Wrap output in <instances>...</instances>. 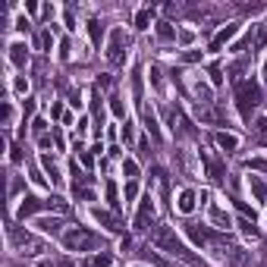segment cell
<instances>
[{"label": "cell", "instance_id": "41", "mask_svg": "<svg viewBox=\"0 0 267 267\" xmlns=\"http://www.w3.org/2000/svg\"><path fill=\"white\" fill-rule=\"evenodd\" d=\"M57 267H73V261H69V258H63V261H57Z\"/></svg>", "mask_w": 267, "mask_h": 267}, {"label": "cell", "instance_id": "40", "mask_svg": "<svg viewBox=\"0 0 267 267\" xmlns=\"http://www.w3.org/2000/svg\"><path fill=\"white\" fill-rule=\"evenodd\" d=\"M258 44H267V25H261V32H258Z\"/></svg>", "mask_w": 267, "mask_h": 267}, {"label": "cell", "instance_id": "19", "mask_svg": "<svg viewBox=\"0 0 267 267\" xmlns=\"http://www.w3.org/2000/svg\"><path fill=\"white\" fill-rule=\"evenodd\" d=\"M110 264H113V258L107 255V252H101V255H92V258L85 261V267H110Z\"/></svg>", "mask_w": 267, "mask_h": 267}, {"label": "cell", "instance_id": "14", "mask_svg": "<svg viewBox=\"0 0 267 267\" xmlns=\"http://www.w3.org/2000/svg\"><path fill=\"white\" fill-rule=\"evenodd\" d=\"M248 186H252L255 198L264 204V201H267V186H264V180H261V176H248Z\"/></svg>", "mask_w": 267, "mask_h": 267}, {"label": "cell", "instance_id": "9", "mask_svg": "<svg viewBox=\"0 0 267 267\" xmlns=\"http://www.w3.org/2000/svg\"><path fill=\"white\" fill-rule=\"evenodd\" d=\"M201 164L207 167V176H211L214 183H223V180H226V167L220 164L217 157H207V154H201Z\"/></svg>", "mask_w": 267, "mask_h": 267}, {"label": "cell", "instance_id": "30", "mask_svg": "<svg viewBox=\"0 0 267 267\" xmlns=\"http://www.w3.org/2000/svg\"><path fill=\"white\" fill-rule=\"evenodd\" d=\"M211 82H214V85H220V82H223V69H220L217 63L211 66Z\"/></svg>", "mask_w": 267, "mask_h": 267}, {"label": "cell", "instance_id": "23", "mask_svg": "<svg viewBox=\"0 0 267 267\" xmlns=\"http://www.w3.org/2000/svg\"><path fill=\"white\" fill-rule=\"evenodd\" d=\"M239 226H242V233H245L248 239H258V236H261V233H258V226H255V220H248V217H242Z\"/></svg>", "mask_w": 267, "mask_h": 267}, {"label": "cell", "instance_id": "25", "mask_svg": "<svg viewBox=\"0 0 267 267\" xmlns=\"http://www.w3.org/2000/svg\"><path fill=\"white\" fill-rule=\"evenodd\" d=\"M151 16H154L151 10H141V13L135 16V28H148V22H151Z\"/></svg>", "mask_w": 267, "mask_h": 267}, {"label": "cell", "instance_id": "42", "mask_svg": "<svg viewBox=\"0 0 267 267\" xmlns=\"http://www.w3.org/2000/svg\"><path fill=\"white\" fill-rule=\"evenodd\" d=\"M264 85H267V66H264Z\"/></svg>", "mask_w": 267, "mask_h": 267}, {"label": "cell", "instance_id": "21", "mask_svg": "<svg viewBox=\"0 0 267 267\" xmlns=\"http://www.w3.org/2000/svg\"><path fill=\"white\" fill-rule=\"evenodd\" d=\"M157 38H160V41H176L173 25H170V22H157Z\"/></svg>", "mask_w": 267, "mask_h": 267}, {"label": "cell", "instance_id": "43", "mask_svg": "<svg viewBox=\"0 0 267 267\" xmlns=\"http://www.w3.org/2000/svg\"><path fill=\"white\" fill-rule=\"evenodd\" d=\"M38 267H47V264H44V261H41V264H38Z\"/></svg>", "mask_w": 267, "mask_h": 267}, {"label": "cell", "instance_id": "37", "mask_svg": "<svg viewBox=\"0 0 267 267\" xmlns=\"http://www.w3.org/2000/svg\"><path fill=\"white\" fill-rule=\"evenodd\" d=\"M25 88H28V82H25V79L19 76V79H16V92H19V95H22V92H25Z\"/></svg>", "mask_w": 267, "mask_h": 267}, {"label": "cell", "instance_id": "31", "mask_svg": "<svg viewBox=\"0 0 267 267\" xmlns=\"http://www.w3.org/2000/svg\"><path fill=\"white\" fill-rule=\"evenodd\" d=\"M183 60H186V63H198V60H201V53H198V50H186V53H183Z\"/></svg>", "mask_w": 267, "mask_h": 267}, {"label": "cell", "instance_id": "7", "mask_svg": "<svg viewBox=\"0 0 267 267\" xmlns=\"http://www.w3.org/2000/svg\"><path fill=\"white\" fill-rule=\"evenodd\" d=\"M151 217H154V201H151V195H145L141 204H138V214H135V229H138V233H145V229H148Z\"/></svg>", "mask_w": 267, "mask_h": 267}, {"label": "cell", "instance_id": "24", "mask_svg": "<svg viewBox=\"0 0 267 267\" xmlns=\"http://www.w3.org/2000/svg\"><path fill=\"white\" fill-rule=\"evenodd\" d=\"M195 95H198L201 104H211V88H207L204 82H195Z\"/></svg>", "mask_w": 267, "mask_h": 267}, {"label": "cell", "instance_id": "35", "mask_svg": "<svg viewBox=\"0 0 267 267\" xmlns=\"http://www.w3.org/2000/svg\"><path fill=\"white\" fill-rule=\"evenodd\" d=\"M60 60H69V41L60 44Z\"/></svg>", "mask_w": 267, "mask_h": 267}, {"label": "cell", "instance_id": "1", "mask_svg": "<svg viewBox=\"0 0 267 267\" xmlns=\"http://www.w3.org/2000/svg\"><path fill=\"white\" fill-rule=\"evenodd\" d=\"M151 242L157 245V248H164V252H170V255H176V258H183V261H189L192 267H204V261L201 258H195L189 248L176 239V233H173V226H157L154 233H151Z\"/></svg>", "mask_w": 267, "mask_h": 267}, {"label": "cell", "instance_id": "5", "mask_svg": "<svg viewBox=\"0 0 267 267\" xmlns=\"http://www.w3.org/2000/svg\"><path fill=\"white\" fill-rule=\"evenodd\" d=\"M69 173H73V192H76V198H82V201H92L95 198V192L92 189H88V176L73 164V167H69Z\"/></svg>", "mask_w": 267, "mask_h": 267}, {"label": "cell", "instance_id": "10", "mask_svg": "<svg viewBox=\"0 0 267 267\" xmlns=\"http://www.w3.org/2000/svg\"><path fill=\"white\" fill-rule=\"evenodd\" d=\"M236 32H239V25H236V22L223 25V28H220V32H217V35L211 38V50H220V47H223V44H226V41H229V38L236 35Z\"/></svg>", "mask_w": 267, "mask_h": 267}, {"label": "cell", "instance_id": "29", "mask_svg": "<svg viewBox=\"0 0 267 267\" xmlns=\"http://www.w3.org/2000/svg\"><path fill=\"white\" fill-rule=\"evenodd\" d=\"M110 110H113V113H116L120 120L126 116V110H123V101H120V98H110Z\"/></svg>", "mask_w": 267, "mask_h": 267}, {"label": "cell", "instance_id": "8", "mask_svg": "<svg viewBox=\"0 0 267 267\" xmlns=\"http://www.w3.org/2000/svg\"><path fill=\"white\" fill-rule=\"evenodd\" d=\"M92 214H95V220H98V223H101V226L107 229V233H120V229H123V223H120V217H113V214H110V211H101V207H95Z\"/></svg>", "mask_w": 267, "mask_h": 267}, {"label": "cell", "instance_id": "33", "mask_svg": "<svg viewBox=\"0 0 267 267\" xmlns=\"http://www.w3.org/2000/svg\"><path fill=\"white\" fill-rule=\"evenodd\" d=\"M32 183H35V186H47V183H44V176H41L38 170H32Z\"/></svg>", "mask_w": 267, "mask_h": 267}, {"label": "cell", "instance_id": "22", "mask_svg": "<svg viewBox=\"0 0 267 267\" xmlns=\"http://www.w3.org/2000/svg\"><path fill=\"white\" fill-rule=\"evenodd\" d=\"M88 35H92V44H101V38H104V25H101L98 19H92V22H88Z\"/></svg>", "mask_w": 267, "mask_h": 267}, {"label": "cell", "instance_id": "3", "mask_svg": "<svg viewBox=\"0 0 267 267\" xmlns=\"http://www.w3.org/2000/svg\"><path fill=\"white\" fill-rule=\"evenodd\" d=\"M101 239L92 233V229H85V226H73L69 233L63 236V245L69 248V252H88V248H95Z\"/></svg>", "mask_w": 267, "mask_h": 267}, {"label": "cell", "instance_id": "16", "mask_svg": "<svg viewBox=\"0 0 267 267\" xmlns=\"http://www.w3.org/2000/svg\"><path fill=\"white\" fill-rule=\"evenodd\" d=\"M195 201H198V195H195L192 189H186V192L180 195V211H183V214H192V211H195Z\"/></svg>", "mask_w": 267, "mask_h": 267}, {"label": "cell", "instance_id": "6", "mask_svg": "<svg viewBox=\"0 0 267 267\" xmlns=\"http://www.w3.org/2000/svg\"><path fill=\"white\" fill-rule=\"evenodd\" d=\"M123 41H126V32L123 28H113V35H110V44H107V60L110 63H123L126 57H123Z\"/></svg>", "mask_w": 267, "mask_h": 267}, {"label": "cell", "instance_id": "11", "mask_svg": "<svg viewBox=\"0 0 267 267\" xmlns=\"http://www.w3.org/2000/svg\"><path fill=\"white\" fill-rule=\"evenodd\" d=\"M41 207H47V201H38V198H22V204H19V217H32V214H38Z\"/></svg>", "mask_w": 267, "mask_h": 267}, {"label": "cell", "instance_id": "12", "mask_svg": "<svg viewBox=\"0 0 267 267\" xmlns=\"http://www.w3.org/2000/svg\"><path fill=\"white\" fill-rule=\"evenodd\" d=\"M60 226H63L60 217H41L38 220V229L41 233H50V236H60Z\"/></svg>", "mask_w": 267, "mask_h": 267}, {"label": "cell", "instance_id": "28", "mask_svg": "<svg viewBox=\"0 0 267 267\" xmlns=\"http://www.w3.org/2000/svg\"><path fill=\"white\" fill-rule=\"evenodd\" d=\"M123 173H126L129 180H135V176H138V164H135V160H123Z\"/></svg>", "mask_w": 267, "mask_h": 267}, {"label": "cell", "instance_id": "36", "mask_svg": "<svg viewBox=\"0 0 267 267\" xmlns=\"http://www.w3.org/2000/svg\"><path fill=\"white\" fill-rule=\"evenodd\" d=\"M135 195H138V186L129 183V186H126V198H135Z\"/></svg>", "mask_w": 267, "mask_h": 267}, {"label": "cell", "instance_id": "15", "mask_svg": "<svg viewBox=\"0 0 267 267\" xmlns=\"http://www.w3.org/2000/svg\"><path fill=\"white\" fill-rule=\"evenodd\" d=\"M141 120H145V129H148V132L160 141V126H157V120H154V113L148 110V107H141Z\"/></svg>", "mask_w": 267, "mask_h": 267}, {"label": "cell", "instance_id": "17", "mask_svg": "<svg viewBox=\"0 0 267 267\" xmlns=\"http://www.w3.org/2000/svg\"><path fill=\"white\" fill-rule=\"evenodd\" d=\"M41 167L50 173V180H53V183H60V167H57V160H53L50 154H44V157H41Z\"/></svg>", "mask_w": 267, "mask_h": 267}, {"label": "cell", "instance_id": "26", "mask_svg": "<svg viewBox=\"0 0 267 267\" xmlns=\"http://www.w3.org/2000/svg\"><path fill=\"white\" fill-rule=\"evenodd\" d=\"M107 204H110L113 211L120 207V198H116V186H113V183H107Z\"/></svg>", "mask_w": 267, "mask_h": 267}, {"label": "cell", "instance_id": "32", "mask_svg": "<svg viewBox=\"0 0 267 267\" xmlns=\"http://www.w3.org/2000/svg\"><path fill=\"white\" fill-rule=\"evenodd\" d=\"M151 82H154V88H164V82H160V69H157V66H151Z\"/></svg>", "mask_w": 267, "mask_h": 267}, {"label": "cell", "instance_id": "2", "mask_svg": "<svg viewBox=\"0 0 267 267\" xmlns=\"http://www.w3.org/2000/svg\"><path fill=\"white\" fill-rule=\"evenodd\" d=\"M236 104H239V113L242 120H252L255 107L261 104V88L255 79H245V82H236Z\"/></svg>", "mask_w": 267, "mask_h": 267}, {"label": "cell", "instance_id": "27", "mask_svg": "<svg viewBox=\"0 0 267 267\" xmlns=\"http://www.w3.org/2000/svg\"><path fill=\"white\" fill-rule=\"evenodd\" d=\"M167 123H170V129L176 132V129H183V116L176 113V110H167Z\"/></svg>", "mask_w": 267, "mask_h": 267}, {"label": "cell", "instance_id": "34", "mask_svg": "<svg viewBox=\"0 0 267 267\" xmlns=\"http://www.w3.org/2000/svg\"><path fill=\"white\" fill-rule=\"evenodd\" d=\"M44 129H47V123L44 120H35V132H38V138L44 135Z\"/></svg>", "mask_w": 267, "mask_h": 267}, {"label": "cell", "instance_id": "18", "mask_svg": "<svg viewBox=\"0 0 267 267\" xmlns=\"http://www.w3.org/2000/svg\"><path fill=\"white\" fill-rule=\"evenodd\" d=\"M217 145H220L223 151H236V148H239V138H236V135H226V132H217Z\"/></svg>", "mask_w": 267, "mask_h": 267}, {"label": "cell", "instance_id": "38", "mask_svg": "<svg viewBox=\"0 0 267 267\" xmlns=\"http://www.w3.org/2000/svg\"><path fill=\"white\" fill-rule=\"evenodd\" d=\"M123 138L132 141V123H126V126H123Z\"/></svg>", "mask_w": 267, "mask_h": 267}, {"label": "cell", "instance_id": "4", "mask_svg": "<svg viewBox=\"0 0 267 267\" xmlns=\"http://www.w3.org/2000/svg\"><path fill=\"white\" fill-rule=\"evenodd\" d=\"M10 239H13V245L16 248H22L25 255H41L44 252V242H38L35 236H28V233H22V229H10Z\"/></svg>", "mask_w": 267, "mask_h": 267}, {"label": "cell", "instance_id": "20", "mask_svg": "<svg viewBox=\"0 0 267 267\" xmlns=\"http://www.w3.org/2000/svg\"><path fill=\"white\" fill-rule=\"evenodd\" d=\"M211 220H214V226H217V229H229V217H226L220 207H211Z\"/></svg>", "mask_w": 267, "mask_h": 267}, {"label": "cell", "instance_id": "13", "mask_svg": "<svg viewBox=\"0 0 267 267\" xmlns=\"http://www.w3.org/2000/svg\"><path fill=\"white\" fill-rule=\"evenodd\" d=\"M10 60H13V66H25V60H28V50H25V44H13L10 47Z\"/></svg>", "mask_w": 267, "mask_h": 267}, {"label": "cell", "instance_id": "39", "mask_svg": "<svg viewBox=\"0 0 267 267\" xmlns=\"http://www.w3.org/2000/svg\"><path fill=\"white\" fill-rule=\"evenodd\" d=\"M41 44H44V47L50 50V44H53V38H50V32H44V35H41Z\"/></svg>", "mask_w": 267, "mask_h": 267}]
</instances>
